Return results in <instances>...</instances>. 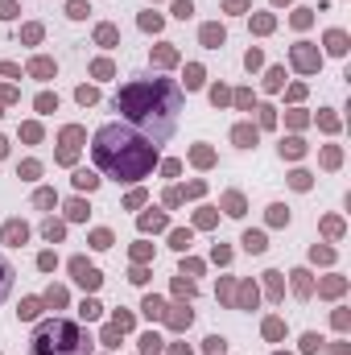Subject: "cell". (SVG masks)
<instances>
[{
    "instance_id": "obj_1",
    "label": "cell",
    "mask_w": 351,
    "mask_h": 355,
    "mask_svg": "<svg viewBox=\"0 0 351 355\" xmlns=\"http://www.w3.org/2000/svg\"><path fill=\"white\" fill-rule=\"evenodd\" d=\"M116 112H124L133 124H141L153 141H166L182 112V91L170 79H133L129 87H120Z\"/></svg>"
},
{
    "instance_id": "obj_2",
    "label": "cell",
    "mask_w": 351,
    "mask_h": 355,
    "mask_svg": "<svg viewBox=\"0 0 351 355\" xmlns=\"http://www.w3.org/2000/svg\"><path fill=\"white\" fill-rule=\"evenodd\" d=\"M91 153H95V166L116 182L145 178L153 170V161H157V145L137 137L133 128H124V124H104L100 133H95V141H91Z\"/></svg>"
},
{
    "instance_id": "obj_3",
    "label": "cell",
    "mask_w": 351,
    "mask_h": 355,
    "mask_svg": "<svg viewBox=\"0 0 351 355\" xmlns=\"http://www.w3.org/2000/svg\"><path fill=\"white\" fill-rule=\"evenodd\" d=\"M29 355H91V335L71 318H50L34 331Z\"/></svg>"
},
{
    "instance_id": "obj_4",
    "label": "cell",
    "mask_w": 351,
    "mask_h": 355,
    "mask_svg": "<svg viewBox=\"0 0 351 355\" xmlns=\"http://www.w3.org/2000/svg\"><path fill=\"white\" fill-rule=\"evenodd\" d=\"M71 273H75V281L83 285V289H100V269H95V265H87V261H71Z\"/></svg>"
},
{
    "instance_id": "obj_5",
    "label": "cell",
    "mask_w": 351,
    "mask_h": 355,
    "mask_svg": "<svg viewBox=\"0 0 351 355\" xmlns=\"http://www.w3.org/2000/svg\"><path fill=\"white\" fill-rule=\"evenodd\" d=\"M294 67H298V71H318V54H314L306 42L294 46Z\"/></svg>"
},
{
    "instance_id": "obj_6",
    "label": "cell",
    "mask_w": 351,
    "mask_h": 355,
    "mask_svg": "<svg viewBox=\"0 0 351 355\" xmlns=\"http://www.w3.org/2000/svg\"><path fill=\"white\" fill-rule=\"evenodd\" d=\"M29 240V228H25V223H5V244H25Z\"/></svg>"
},
{
    "instance_id": "obj_7",
    "label": "cell",
    "mask_w": 351,
    "mask_h": 355,
    "mask_svg": "<svg viewBox=\"0 0 351 355\" xmlns=\"http://www.w3.org/2000/svg\"><path fill=\"white\" fill-rule=\"evenodd\" d=\"M232 141H236L240 149H248V145H257V128H252V124H240L236 133H232Z\"/></svg>"
},
{
    "instance_id": "obj_8",
    "label": "cell",
    "mask_w": 351,
    "mask_h": 355,
    "mask_svg": "<svg viewBox=\"0 0 351 355\" xmlns=\"http://www.w3.org/2000/svg\"><path fill=\"white\" fill-rule=\"evenodd\" d=\"M9 289H13V269H9V261L0 256V302L9 298Z\"/></svg>"
},
{
    "instance_id": "obj_9",
    "label": "cell",
    "mask_w": 351,
    "mask_h": 355,
    "mask_svg": "<svg viewBox=\"0 0 351 355\" xmlns=\"http://www.w3.org/2000/svg\"><path fill=\"white\" fill-rule=\"evenodd\" d=\"M244 248L248 252H265L269 244H265V232H244Z\"/></svg>"
},
{
    "instance_id": "obj_10",
    "label": "cell",
    "mask_w": 351,
    "mask_h": 355,
    "mask_svg": "<svg viewBox=\"0 0 351 355\" xmlns=\"http://www.w3.org/2000/svg\"><path fill=\"white\" fill-rule=\"evenodd\" d=\"M310 289H314V285H310V273L298 269V273H294V294H298V298H310Z\"/></svg>"
},
{
    "instance_id": "obj_11",
    "label": "cell",
    "mask_w": 351,
    "mask_h": 355,
    "mask_svg": "<svg viewBox=\"0 0 351 355\" xmlns=\"http://www.w3.org/2000/svg\"><path fill=\"white\" fill-rule=\"evenodd\" d=\"M327 50H331V54H343V50H347V38L339 34V29H331V34H327Z\"/></svg>"
},
{
    "instance_id": "obj_12",
    "label": "cell",
    "mask_w": 351,
    "mask_h": 355,
    "mask_svg": "<svg viewBox=\"0 0 351 355\" xmlns=\"http://www.w3.org/2000/svg\"><path fill=\"white\" fill-rule=\"evenodd\" d=\"M203 42L207 46H223V29L219 25H203Z\"/></svg>"
},
{
    "instance_id": "obj_13",
    "label": "cell",
    "mask_w": 351,
    "mask_h": 355,
    "mask_svg": "<svg viewBox=\"0 0 351 355\" xmlns=\"http://www.w3.org/2000/svg\"><path fill=\"white\" fill-rule=\"evenodd\" d=\"M75 186H79V190H95V186H100V178L87 174V170H79V174H75Z\"/></svg>"
},
{
    "instance_id": "obj_14",
    "label": "cell",
    "mask_w": 351,
    "mask_h": 355,
    "mask_svg": "<svg viewBox=\"0 0 351 355\" xmlns=\"http://www.w3.org/2000/svg\"><path fill=\"white\" fill-rule=\"evenodd\" d=\"M29 71H34L38 79H50V75H54V62H50V58H38V62H34Z\"/></svg>"
},
{
    "instance_id": "obj_15",
    "label": "cell",
    "mask_w": 351,
    "mask_h": 355,
    "mask_svg": "<svg viewBox=\"0 0 351 355\" xmlns=\"http://www.w3.org/2000/svg\"><path fill=\"white\" fill-rule=\"evenodd\" d=\"M170 327H174V331H186V327H190V310H174V314H170Z\"/></svg>"
},
{
    "instance_id": "obj_16",
    "label": "cell",
    "mask_w": 351,
    "mask_h": 355,
    "mask_svg": "<svg viewBox=\"0 0 351 355\" xmlns=\"http://www.w3.org/2000/svg\"><path fill=\"white\" fill-rule=\"evenodd\" d=\"M157 228H166V215H145L141 219V232H157Z\"/></svg>"
},
{
    "instance_id": "obj_17",
    "label": "cell",
    "mask_w": 351,
    "mask_h": 355,
    "mask_svg": "<svg viewBox=\"0 0 351 355\" xmlns=\"http://www.w3.org/2000/svg\"><path fill=\"white\" fill-rule=\"evenodd\" d=\"M145 314H149V318H162V314H166V302H162V298H149V302H145Z\"/></svg>"
},
{
    "instance_id": "obj_18",
    "label": "cell",
    "mask_w": 351,
    "mask_h": 355,
    "mask_svg": "<svg viewBox=\"0 0 351 355\" xmlns=\"http://www.w3.org/2000/svg\"><path fill=\"white\" fill-rule=\"evenodd\" d=\"M141 351H145V355H157V351H162V339H157V335H145V339H141Z\"/></svg>"
},
{
    "instance_id": "obj_19",
    "label": "cell",
    "mask_w": 351,
    "mask_h": 355,
    "mask_svg": "<svg viewBox=\"0 0 351 355\" xmlns=\"http://www.w3.org/2000/svg\"><path fill=\"white\" fill-rule=\"evenodd\" d=\"M302 351H306V355H318V351H323V339H318V335H306V339H302Z\"/></svg>"
},
{
    "instance_id": "obj_20",
    "label": "cell",
    "mask_w": 351,
    "mask_h": 355,
    "mask_svg": "<svg viewBox=\"0 0 351 355\" xmlns=\"http://www.w3.org/2000/svg\"><path fill=\"white\" fill-rule=\"evenodd\" d=\"M223 207H228V215H244V199H240V195H228Z\"/></svg>"
},
{
    "instance_id": "obj_21",
    "label": "cell",
    "mask_w": 351,
    "mask_h": 355,
    "mask_svg": "<svg viewBox=\"0 0 351 355\" xmlns=\"http://www.w3.org/2000/svg\"><path fill=\"white\" fill-rule=\"evenodd\" d=\"M95 38H100V46H116V29H112V25H100V34H95Z\"/></svg>"
},
{
    "instance_id": "obj_22",
    "label": "cell",
    "mask_w": 351,
    "mask_h": 355,
    "mask_svg": "<svg viewBox=\"0 0 351 355\" xmlns=\"http://www.w3.org/2000/svg\"><path fill=\"white\" fill-rule=\"evenodd\" d=\"M223 351H228V343H223L219 335H211V339H207V355H223Z\"/></svg>"
},
{
    "instance_id": "obj_23",
    "label": "cell",
    "mask_w": 351,
    "mask_h": 355,
    "mask_svg": "<svg viewBox=\"0 0 351 355\" xmlns=\"http://www.w3.org/2000/svg\"><path fill=\"white\" fill-rule=\"evenodd\" d=\"M67 215H71V219H87V203H79V199L67 203Z\"/></svg>"
},
{
    "instance_id": "obj_24",
    "label": "cell",
    "mask_w": 351,
    "mask_h": 355,
    "mask_svg": "<svg viewBox=\"0 0 351 355\" xmlns=\"http://www.w3.org/2000/svg\"><path fill=\"white\" fill-rule=\"evenodd\" d=\"M203 83V67H186V87H199Z\"/></svg>"
},
{
    "instance_id": "obj_25",
    "label": "cell",
    "mask_w": 351,
    "mask_h": 355,
    "mask_svg": "<svg viewBox=\"0 0 351 355\" xmlns=\"http://www.w3.org/2000/svg\"><path fill=\"white\" fill-rule=\"evenodd\" d=\"M38 310H42V302H34V298L21 302V318H38Z\"/></svg>"
},
{
    "instance_id": "obj_26",
    "label": "cell",
    "mask_w": 351,
    "mask_h": 355,
    "mask_svg": "<svg viewBox=\"0 0 351 355\" xmlns=\"http://www.w3.org/2000/svg\"><path fill=\"white\" fill-rule=\"evenodd\" d=\"M67 13L79 21V17H87V0H71V5H67Z\"/></svg>"
},
{
    "instance_id": "obj_27",
    "label": "cell",
    "mask_w": 351,
    "mask_h": 355,
    "mask_svg": "<svg viewBox=\"0 0 351 355\" xmlns=\"http://www.w3.org/2000/svg\"><path fill=\"white\" fill-rule=\"evenodd\" d=\"M54 108H58L54 95H38V112H54Z\"/></svg>"
},
{
    "instance_id": "obj_28",
    "label": "cell",
    "mask_w": 351,
    "mask_h": 355,
    "mask_svg": "<svg viewBox=\"0 0 351 355\" xmlns=\"http://www.w3.org/2000/svg\"><path fill=\"white\" fill-rule=\"evenodd\" d=\"M170 244H174V248H190V232H174Z\"/></svg>"
},
{
    "instance_id": "obj_29",
    "label": "cell",
    "mask_w": 351,
    "mask_h": 355,
    "mask_svg": "<svg viewBox=\"0 0 351 355\" xmlns=\"http://www.w3.org/2000/svg\"><path fill=\"white\" fill-rule=\"evenodd\" d=\"M100 95H95V87H79V104H95Z\"/></svg>"
},
{
    "instance_id": "obj_30",
    "label": "cell",
    "mask_w": 351,
    "mask_h": 355,
    "mask_svg": "<svg viewBox=\"0 0 351 355\" xmlns=\"http://www.w3.org/2000/svg\"><path fill=\"white\" fill-rule=\"evenodd\" d=\"M174 13H178V17H190V13H195V5H190V0H174Z\"/></svg>"
},
{
    "instance_id": "obj_31",
    "label": "cell",
    "mask_w": 351,
    "mask_h": 355,
    "mask_svg": "<svg viewBox=\"0 0 351 355\" xmlns=\"http://www.w3.org/2000/svg\"><path fill=\"white\" fill-rule=\"evenodd\" d=\"M174 58H178V54H174L170 46H162V50H157V62H162V67H170V62H174Z\"/></svg>"
},
{
    "instance_id": "obj_32",
    "label": "cell",
    "mask_w": 351,
    "mask_h": 355,
    "mask_svg": "<svg viewBox=\"0 0 351 355\" xmlns=\"http://www.w3.org/2000/svg\"><path fill=\"white\" fill-rule=\"evenodd\" d=\"M34 203H38V207H54V190H38Z\"/></svg>"
},
{
    "instance_id": "obj_33",
    "label": "cell",
    "mask_w": 351,
    "mask_h": 355,
    "mask_svg": "<svg viewBox=\"0 0 351 355\" xmlns=\"http://www.w3.org/2000/svg\"><path fill=\"white\" fill-rule=\"evenodd\" d=\"M46 240H62V223H54V219L46 223Z\"/></svg>"
},
{
    "instance_id": "obj_34",
    "label": "cell",
    "mask_w": 351,
    "mask_h": 355,
    "mask_svg": "<svg viewBox=\"0 0 351 355\" xmlns=\"http://www.w3.org/2000/svg\"><path fill=\"white\" fill-rule=\"evenodd\" d=\"M91 244H95V248H112V236H108V232H95Z\"/></svg>"
},
{
    "instance_id": "obj_35",
    "label": "cell",
    "mask_w": 351,
    "mask_h": 355,
    "mask_svg": "<svg viewBox=\"0 0 351 355\" xmlns=\"http://www.w3.org/2000/svg\"><path fill=\"white\" fill-rule=\"evenodd\" d=\"M265 335H269V339H281V322H277V318L265 322Z\"/></svg>"
},
{
    "instance_id": "obj_36",
    "label": "cell",
    "mask_w": 351,
    "mask_h": 355,
    "mask_svg": "<svg viewBox=\"0 0 351 355\" xmlns=\"http://www.w3.org/2000/svg\"><path fill=\"white\" fill-rule=\"evenodd\" d=\"M141 25H145V29H162V17H157V13H145Z\"/></svg>"
},
{
    "instance_id": "obj_37",
    "label": "cell",
    "mask_w": 351,
    "mask_h": 355,
    "mask_svg": "<svg viewBox=\"0 0 351 355\" xmlns=\"http://www.w3.org/2000/svg\"><path fill=\"white\" fill-rule=\"evenodd\" d=\"M281 153H290V157H302V141H285Z\"/></svg>"
},
{
    "instance_id": "obj_38",
    "label": "cell",
    "mask_w": 351,
    "mask_h": 355,
    "mask_svg": "<svg viewBox=\"0 0 351 355\" xmlns=\"http://www.w3.org/2000/svg\"><path fill=\"white\" fill-rule=\"evenodd\" d=\"M269 219H273V223H285V219H290V211H285V207H269Z\"/></svg>"
},
{
    "instance_id": "obj_39",
    "label": "cell",
    "mask_w": 351,
    "mask_h": 355,
    "mask_svg": "<svg viewBox=\"0 0 351 355\" xmlns=\"http://www.w3.org/2000/svg\"><path fill=\"white\" fill-rule=\"evenodd\" d=\"M21 137H25V141H38V137H42V128H38V124H25V128H21Z\"/></svg>"
},
{
    "instance_id": "obj_40",
    "label": "cell",
    "mask_w": 351,
    "mask_h": 355,
    "mask_svg": "<svg viewBox=\"0 0 351 355\" xmlns=\"http://www.w3.org/2000/svg\"><path fill=\"white\" fill-rule=\"evenodd\" d=\"M17 13V5H13V0H0V21H9Z\"/></svg>"
},
{
    "instance_id": "obj_41",
    "label": "cell",
    "mask_w": 351,
    "mask_h": 355,
    "mask_svg": "<svg viewBox=\"0 0 351 355\" xmlns=\"http://www.w3.org/2000/svg\"><path fill=\"white\" fill-rule=\"evenodd\" d=\"M21 174H25V178H38V174H42V166H38V161H25Z\"/></svg>"
},
{
    "instance_id": "obj_42",
    "label": "cell",
    "mask_w": 351,
    "mask_h": 355,
    "mask_svg": "<svg viewBox=\"0 0 351 355\" xmlns=\"http://www.w3.org/2000/svg\"><path fill=\"white\" fill-rule=\"evenodd\" d=\"M46 302H50V306H62V302H67V294H62V289H50Z\"/></svg>"
},
{
    "instance_id": "obj_43",
    "label": "cell",
    "mask_w": 351,
    "mask_h": 355,
    "mask_svg": "<svg viewBox=\"0 0 351 355\" xmlns=\"http://www.w3.org/2000/svg\"><path fill=\"white\" fill-rule=\"evenodd\" d=\"M83 318H100V302H83Z\"/></svg>"
},
{
    "instance_id": "obj_44",
    "label": "cell",
    "mask_w": 351,
    "mask_h": 355,
    "mask_svg": "<svg viewBox=\"0 0 351 355\" xmlns=\"http://www.w3.org/2000/svg\"><path fill=\"white\" fill-rule=\"evenodd\" d=\"M290 182H294V186H298V190H306V186H310V174H302V170H298V174H294V178H290Z\"/></svg>"
},
{
    "instance_id": "obj_45",
    "label": "cell",
    "mask_w": 351,
    "mask_h": 355,
    "mask_svg": "<svg viewBox=\"0 0 351 355\" xmlns=\"http://www.w3.org/2000/svg\"><path fill=\"white\" fill-rule=\"evenodd\" d=\"M38 265H42V269L50 273V269H54V252H42V256H38Z\"/></svg>"
},
{
    "instance_id": "obj_46",
    "label": "cell",
    "mask_w": 351,
    "mask_h": 355,
    "mask_svg": "<svg viewBox=\"0 0 351 355\" xmlns=\"http://www.w3.org/2000/svg\"><path fill=\"white\" fill-rule=\"evenodd\" d=\"M195 161L199 166H211V149H195Z\"/></svg>"
},
{
    "instance_id": "obj_47",
    "label": "cell",
    "mask_w": 351,
    "mask_h": 355,
    "mask_svg": "<svg viewBox=\"0 0 351 355\" xmlns=\"http://www.w3.org/2000/svg\"><path fill=\"white\" fill-rule=\"evenodd\" d=\"M104 339H108V347H116V339H120V327H108V331H104Z\"/></svg>"
},
{
    "instance_id": "obj_48",
    "label": "cell",
    "mask_w": 351,
    "mask_h": 355,
    "mask_svg": "<svg viewBox=\"0 0 351 355\" xmlns=\"http://www.w3.org/2000/svg\"><path fill=\"white\" fill-rule=\"evenodd\" d=\"M248 9V0H228V13H244Z\"/></svg>"
},
{
    "instance_id": "obj_49",
    "label": "cell",
    "mask_w": 351,
    "mask_h": 355,
    "mask_svg": "<svg viewBox=\"0 0 351 355\" xmlns=\"http://www.w3.org/2000/svg\"><path fill=\"white\" fill-rule=\"evenodd\" d=\"M5 153H9V145H5V141H0V157H5Z\"/></svg>"
},
{
    "instance_id": "obj_50",
    "label": "cell",
    "mask_w": 351,
    "mask_h": 355,
    "mask_svg": "<svg viewBox=\"0 0 351 355\" xmlns=\"http://www.w3.org/2000/svg\"><path fill=\"white\" fill-rule=\"evenodd\" d=\"M277 5H285V0H277Z\"/></svg>"
}]
</instances>
